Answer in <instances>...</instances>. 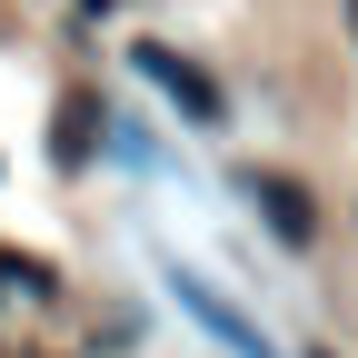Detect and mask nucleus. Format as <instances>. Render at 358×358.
Here are the masks:
<instances>
[{"label": "nucleus", "instance_id": "1", "mask_svg": "<svg viewBox=\"0 0 358 358\" xmlns=\"http://www.w3.org/2000/svg\"><path fill=\"white\" fill-rule=\"evenodd\" d=\"M140 70L169 90L179 110H189V129H219V120H229V100H219V80H209L199 60H179V50H159V40H140Z\"/></svg>", "mask_w": 358, "mask_h": 358}, {"label": "nucleus", "instance_id": "2", "mask_svg": "<svg viewBox=\"0 0 358 358\" xmlns=\"http://www.w3.org/2000/svg\"><path fill=\"white\" fill-rule=\"evenodd\" d=\"M239 189L259 199V219H268V229H279L289 249H308V239H319V209H308V189H299V179H279V169H268V179H259V169H249V179H239Z\"/></svg>", "mask_w": 358, "mask_h": 358}, {"label": "nucleus", "instance_id": "3", "mask_svg": "<svg viewBox=\"0 0 358 358\" xmlns=\"http://www.w3.org/2000/svg\"><path fill=\"white\" fill-rule=\"evenodd\" d=\"M169 299H179V308H189V319H199V329H219V338H229V348H239V358H268V348L249 338V319H239V308H229V299H219L209 279H189V268H169Z\"/></svg>", "mask_w": 358, "mask_h": 358}, {"label": "nucleus", "instance_id": "4", "mask_svg": "<svg viewBox=\"0 0 358 358\" xmlns=\"http://www.w3.org/2000/svg\"><path fill=\"white\" fill-rule=\"evenodd\" d=\"M90 120H110V110H100V100H90V90H70V100H60V140H50V150H60L70 169L90 159Z\"/></svg>", "mask_w": 358, "mask_h": 358}, {"label": "nucleus", "instance_id": "5", "mask_svg": "<svg viewBox=\"0 0 358 358\" xmlns=\"http://www.w3.org/2000/svg\"><path fill=\"white\" fill-rule=\"evenodd\" d=\"M0 279H10V289H50V268H40V259H0Z\"/></svg>", "mask_w": 358, "mask_h": 358}, {"label": "nucleus", "instance_id": "6", "mask_svg": "<svg viewBox=\"0 0 358 358\" xmlns=\"http://www.w3.org/2000/svg\"><path fill=\"white\" fill-rule=\"evenodd\" d=\"M308 358H319V348H308Z\"/></svg>", "mask_w": 358, "mask_h": 358}, {"label": "nucleus", "instance_id": "7", "mask_svg": "<svg viewBox=\"0 0 358 358\" xmlns=\"http://www.w3.org/2000/svg\"><path fill=\"white\" fill-rule=\"evenodd\" d=\"M348 10H358V0H348Z\"/></svg>", "mask_w": 358, "mask_h": 358}]
</instances>
